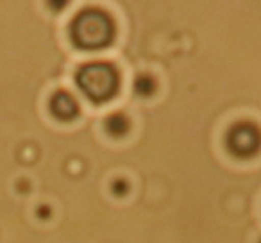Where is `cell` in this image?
<instances>
[{
    "label": "cell",
    "mask_w": 261,
    "mask_h": 243,
    "mask_svg": "<svg viewBox=\"0 0 261 243\" xmlns=\"http://www.w3.org/2000/svg\"><path fill=\"white\" fill-rule=\"evenodd\" d=\"M77 84L88 98L100 102L109 98L116 90V73L109 65H86L77 73Z\"/></svg>",
    "instance_id": "6da1fadb"
},
{
    "label": "cell",
    "mask_w": 261,
    "mask_h": 243,
    "mask_svg": "<svg viewBox=\"0 0 261 243\" xmlns=\"http://www.w3.org/2000/svg\"><path fill=\"white\" fill-rule=\"evenodd\" d=\"M72 36L79 47L97 48L109 41V23L100 13L86 11L73 22Z\"/></svg>",
    "instance_id": "7a4b0ae2"
},
{
    "label": "cell",
    "mask_w": 261,
    "mask_h": 243,
    "mask_svg": "<svg viewBox=\"0 0 261 243\" xmlns=\"http://www.w3.org/2000/svg\"><path fill=\"white\" fill-rule=\"evenodd\" d=\"M75 102H73V98L68 93H58L52 98V113L58 118H72L75 115Z\"/></svg>",
    "instance_id": "3957f363"
}]
</instances>
